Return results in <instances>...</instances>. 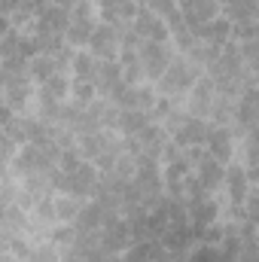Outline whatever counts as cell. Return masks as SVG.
I'll return each instance as SVG.
<instances>
[{
  "mask_svg": "<svg viewBox=\"0 0 259 262\" xmlns=\"http://www.w3.org/2000/svg\"><path fill=\"white\" fill-rule=\"evenodd\" d=\"M6 31H12V25H9V18H6V15H0V37H3Z\"/></svg>",
  "mask_w": 259,
  "mask_h": 262,
  "instance_id": "36",
  "label": "cell"
},
{
  "mask_svg": "<svg viewBox=\"0 0 259 262\" xmlns=\"http://www.w3.org/2000/svg\"><path fill=\"white\" fill-rule=\"evenodd\" d=\"M98 168L92 165V162H79L76 168H70V171H52V189H58L61 195H73V198H89L92 195V189H95V183H98Z\"/></svg>",
  "mask_w": 259,
  "mask_h": 262,
  "instance_id": "2",
  "label": "cell"
},
{
  "mask_svg": "<svg viewBox=\"0 0 259 262\" xmlns=\"http://www.w3.org/2000/svg\"><path fill=\"white\" fill-rule=\"evenodd\" d=\"M207 128H210V122H207V119H198V116H189V113H186L183 125L171 134V140H174L180 149H186V146H204Z\"/></svg>",
  "mask_w": 259,
  "mask_h": 262,
  "instance_id": "13",
  "label": "cell"
},
{
  "mask_svg": "<svg viewBox=\"0 0 259 262\" xmlns=\"http://www.w3.org/2000/svg\"><path fill=\"white\" fill-rule=\"evenodd\" d=\"M70 18H92V0H76L70 6Z\"/></svg>",
  "mask_w": 259,
  "mask_h": 262,
  "instance_id": "33",
  "label": "cell"
},
{
  "mask_svg": "<svg viewBox=\"0 0 259 262\" xmlns=\"http://www.w3.org/2000/svg\"><path fill=\"white\" fill-rule=\"evenodd\" d=\"M52 3H58V6H64V9H70V6H73L76 0H52Z\"/></svg>",
  "mask_w": 259,
  "mask_h": 262,
  "instance_id": "38",
  "label": "cell"
},
{
  "mask_svg": "<svg viewBox=\"0 0 259 262\" xmlns=\"http://www.w3.org/2000/svg\"><path fill=\"white\" fill-rule=\"evenodd\" d=\"M149 125V113L143 110H119V119H116V131H122V137H134L140 128Z\"/></svg>",
  "mask_w": 259,
  "mask_h": 262,
  "instance_id": "22",
  "label": "cell"
},
{
  "mask_svg": "<svg viewBox=\"0 0 259 262\" xmlns=\"http://www.w3.org/2000/svg\"><path fill=\"white\" fill-rule=\"evenodd\" d=\"M192 171H195V180L201 183V189H204V192H210V195H213V192L223 186V174H226V165H220L217 159H210V156H207V149H204V159L195 165Z\"/></svg>",
  "mask_w": 259,
  "mask_h": 262,
  "instance_id": "15",
  "label": "cell"
},
{
  "mask_svg": "<svg viewBox=\"0 0 259 262\" xmlns=\"http://www.w3.org/2000/svg\"><path fill=\"white\" fill-rule=\"evenodd\" d=\"M9 253H12L15 259H31V247H28L21 238H12V241H9Z\"/></svg>",
  "mask_w": 259,
  "mask_h": 262,
  "instance_id": "32",
  "label": "cell"
},
{
  "mask_svg": "<svg viewBox=\"0 0 259 262\" xmlns=\"http://www.w3.org/2000/svg\"><path fill=\"white\" fill-rule=\"evenodd\" d=\"M204 149L210 159H217L220 165H229L232 156H235V137L229 125H210L207 137H204Z\"/></svg>",
  "mask_w": 259,
  "mask_h": 262,
  "instance_id": "7",
  "label": "cell"
},
{
  "mask_svg": "<svg viewBox=\"0 0 259 262\" xmlns=\"http://www.w3.org/2000/svg\"><path fill=\"white\" fill-rule=\"evenodd\" d=\"M25 3H28V0H0V15H6V18H9V15H12L15 9H21Z\"/></svg>",
  "mask_w": 259,
  "mask_h": 262,
  "instance_id": "34",
  "label": "cell"
},
{
  "mask_svg": "<svg viewBox=\"0 0 259 262\" xmlns=\"http://www.w3.org/2000/svg\"><path fill=\"white\" fill-rule=\"evenodd\" d=\"M49 238H52L55 244H61V247H67V244H73V223H64L61 229L49 232Z\"/></svg>",
  "mask_w": 259,
  "mask_h": 262,
  "instance_id": "31",
  "label": "cell"
},
{
  "mask_svg": "<svg viewBox=\"0 0 259 262\" xmlns=\"http://www.w3.org/2000/svg\"><path fill=\"white\" fill-rule=\"evenodd\" d=\"M217 95V85L207 73H201L192 82V92H189V104H186V113L198 116V119H207V110H210V101Z\"/></svg>",
  "mask_w": 259,
  "mask_h": 262,
  "instance_id": "11",
  "label": "cell"
},
{
  "mask_svg": "<svg viewBox=\"0 0 259 262\" xmlns=\"http://www.w3.org/2000/svg\"><path fill=\"white\" fill-rule=\"evenodd\" d=\"M67 25H70V9L58 6V3H49V6H43V9L37 12L31 34H61V37H64Z\"/></svg>",
  "mask_w": 259,
  "mask_h": 262,
  "instance_id": "8",
  "label": "cell"
},
{
  "mask_svg": "<svg viewBox=\"0 0 259 262\" xmlns=\"http://www.w3.org/2000/svg\"><path fill=\"white\" fill-rule=\"evenodd\" d=\"M192 241L195 238H192V226L189 223H168V229L159 238V244L165 250H171V253H186L192 247Z\"/></svg>",
  "mask_w": 259,
  "mask_h": 262,
  "instance_id": "17",
  "label": "cell"
},
{
  "mask_svg": "<svg viewBox=\"0 0 259 262\" xmlns=\"http://www.w3.org/2000/svg\"><path fill=\"white\" fill-rule=\"evenodd\" d=\"M137 55H140V70H143V76H146V79H159V76L165 73V67L171 64V58H174V49H171L168 43L140 40V49H137Z\"/></svg>",
  "mask_w": 259,
  "mask_h": 262,
  "instance_id": "3",
  "label": "cell"
},
{
  "mask_svg": "<svg viewBox=\"0 0 259 262\" xmlns=\"http://www.w3.org/2000/svg\"><path fill=\"white\" fill-rule=\"evenodd\" d=\"M70 67H73V76H76V79H89V82H92L95 67H98V58H95V55H89V52H73Z\"/></svg>",
  "mask_w": 259,
  "mask_h": 262,
  "instance_id": "26",
  "label": "cell"
},
{
  "mask_svg": "<svg viewBox=\"0 0 259 262\" xmlns=\"http://www.w3.org/2000/svg\"><path fill=\"white\" fill-rule=\"evenodd\" d=\"M52 204H55V220H61V223H73L76 213H79V207H82V198L58 195V198H52Z\"/></svg>",
  "mask_w": 259,
  "mask_h": 262,
  "instance_id": "25",
  "label": "cell"
},
{
  "mask_svg": "<svg viewBox=\"0 0 259 262\" xmlns=\"http://www.w3.org/2000/svg\"><path fill=\"white\" fill-rule=\"evenodd\" d=\"M34 55H37V49H34L31 34L6 31V34L0 37V61H6V58H25V61H31Z\"/></svg>",
  "mask_w": 259,
  "mask_h": 262,
  "instance_id": "12",
  "label": "cell"
},
{
  "mask_svg": "<svg viewBox=\"0 0 259 262\" xmlns=\"http://www.w3.org/2000/svg\"><path fill=\"white\" fill-rule=\"evenodd\" d=\"M104 220H107V210L98 201H89V204L82 201V207H79V213L73 220V229H79V232H101Z\"/></svg>",
  "mask_w": 259,
  "mask_h": 262,
  "instance_id": "20",
  "label": "cell"
},
{
  "mask_svg": "<svg viewBox=\"0 0 259 262\" xmlns=\"http://www.w3.org/2000/svg\"><path fill=\"white\" fill-rule=\"evenodd\" d=\"M67 92L73 95V101H76V104H89V101H95V95H98V92H95V85H92L89 79H76V76L70 79V89H67Z\"/></svg>",
  "mask_w": 259,
  "mask_h": 262,
  "instance_id": "27",
  "label": "cell"
},
{
  "mask_svg": "<svg viewBox=\"0 0 259 262\" xmlns=\"http://www.w3.org/2000/svg\"><path fill=\"white\" fill-rule=\"evenodd\" d=\"M92 31H95V18H70L64 31V43L67 46H85Z\"/></svg>",
  "mask_w": 259,
  "mask_h": 262,
  "instance_id": "23",
  "label": "cell"
},
{
  "mask_svg": "<svg viewBox=\"0 0 259 262\" xmlns=\"http://www.w3.org/2000/svg\"><path fill=\"white\" fill-rule=\"evenodd\" d=\"M101 244L113 253H125L131 247V232L122 213H107V220L101 226Z\"/></svg>",
  "mask_w": 259,
  "mask_h": 262,
  "instance_id": "6",
  "label": "cell"
},
{
  "mask_svg": "<svg viewBox=\"0 0 259 262\" xmlns=\"http://www.w3.org/2000/svg\"><path fill=\"white\" fill-rule=\"evenodd\" d=\"M15 262H28V259H15Z\"/></svg>",
  "mask_w": 259,
  "mask_h": 262,
  "instance_id": "39",
  "label": "cell"
},
{
  "mask_svg": "<svg viewBox=\"0 0 259 262\" xmlns=\"http://www.w3.org/2000/svg\"><path fill=\"white\" fill-rule=\"evenodd\" d=\"M204 70L189 61L186 55H174L171 58V64L165 67V73L156 79L159 82V92H162V98H180V95H186V89H192V82L201 76Z\"/></svg>",
  "mask_w": 259,
  "mask_h": 262,
  "instance_id": "1",
  "label": "cell"
},
{
  "mask_svg": "<svg viewBox=\"0 0 259 262\" xmlns=\"http://www.w3.org/2000/svg\"><path fill=\"white\" fill-rule=\"evenodd\" d=\"M220 9L232 25H250L256 18V0H220Z\"/></svg>",
  "mask_w": 259,
  "mask_h": 262,
  "instance_id": "21",
  "label": "cell"
},
{
  "mask_svg": "<svg viewBox=\"0 0 259 262\" xmlns=\"http://www.w3.org/2000/svg\"><path fill=\"white\" fill-rule=\"evenodd\" d=\"M232 31H235V25H232L229 18H223V15H213L210 21H204V25L198 28V40L223 46V43H229V40H232Z\"/></svg>",
  "mask_w": 259,
  "mask_h": 262,
  "instance_id": "19",
  "label": "cell"
},
{
  "mask_svg": "<svg viewBox=\"0 0 259 262\" xmlns=\"http://www.w3.org/2000/svg\"><path fill=\"white\" fill-rule=\"evenodd\" d=\"M12 116H15V113H12V107H9V104H6V101L0 98V128H3V125H6V122L12 119Z\"/></svg>",
  "mask_w": 259,
  "mask_h": 262,
  "instance_id": "35",
  "label": "cell"
},
{
  "mask_svg": "<svg viewBox=\"0 0 259 262\" xmlns=\"http://www.w3.org/2000/svg\"><path fill=\"white\" fill-rule=\"evenodd\" d=\"M116 140H119V137H116L110 128L85 131V134H79V137H76V149H79V156H82V159L95 162V159H98L101 152H107Z\"/></svg>",
  "mask_w": 259,
  "mask_h": 262,
  "instance_id": "9",
  "label": "cell"
},
{
  "mask_svg": "<svg viewBox=\"0 0 259 262\" xmlns=\"http://www.w3.org/2000/svg\"><path fill=\"white\" fill-rule=\"evenodd\" d=\"M85 46H89V55H95L98 61H116V55H119V34H116L113 25L101 21V25H95V31H92Z\"/></svg>",
  "mask_w": 259,
  "mask_h": 262,
  "instance_id": "5",
  "label": "cell"
},
{
  "mask_svg": "<svg viewBox=\"0 0 259 262\" xmlns=\"http://www.w3.org/2000/svg\"><path fill=\"white\" fill-rule=\"evenodd\" d=\"M15 146H18V143H15V140H12L3 128H0V165H6V162H12V159H15Z\"/></svg>",
  "mask_w": 259,
  "mask_h": 262,
  "instance_id": "30",
  "label": "cell"
},
{
  "mask_svg": "<svg viewBox=\"0 0 259 262\" xmlns=\"http://www.w3.org/2000/svg\"><path fill=\"white\" fill-rule=\"evenodd\" d=\"M131 31H134L140 40H153V43H168V37H171L165 18L156 15L153 9L140 6V3H137V12H134V18H131Z\"/></svg>",
  "mask_w": 259,
  "mask_h": 262,
  "instance_id": "4",
  "label": "cell"
},
{
  "mask_svg": "<svg viewBox=\"0 0 259 262\" xmlns=\"http://www.w3.org/2000/svg\"><path fill=\"white\" fill-rule=\"evenodd\" d=\"M186 210H189V223H192V226H210V223H217V216H220V207H217V201H213L210 192L186 198Z\"/></svg>",
  "mask_w": 259,
  "mask_h": 262,
  "instance_id": "16",
  "label": "cell"
},
{
  "mask_svg": "<svg viewBox=\"0 0 259 262\" xmlns=\"http://www.w3.org/2000/svg\"><path fill=\"white\" fill-rule=\"evenodd\" d=\"M223 183H226V189H229V198H232V207H241L244 204V198L247 192L253 189V183H250V177H247V171L235 162V165H226V174H223Z\"/></svg>",
  "mask_w": 259,
  "mask_h": 262,
  "instance_id": "14",
  "label": "cell"
},
{
  "mask_svg": "<svg viewBox=\"0 0 259 262\" xmlns=\"http://www.w3.org/2000/svg\"><path fill=\"white\" fill-rule=\"evenodd\" d=\"M28 262H61V253L52 244H40V247L31 250V259Z\"/></svg>",
  "mask_w": 259,
  "mask_h": 262,
  "instance_id": "29",
  "label": "cell"
},
{
  "mask_svg": "<svg viewBox=\"0 0 259 262\" xmlns=\"http://www.w3.org/2000/svg\"><path fill=\"white\" fill-rule=\"evenodd\" d=\"M31 40H34L37 55H55V52H61L67 46L61 34H31Z\"/></svg>",
  "mask_w": 259,
  "mask_h": 262,
  "instance_id": "24",
  "label": "cell"
},
{
  "mask_svg": "<svg viewBox=\"0 0 259 262\" xmlns=\"http://www.w3.org/2000/svg\"><path fill=\"white\" fill-rule=\"evenodd\" d=\"M177 9L183 15V21L198 34V28L204 21H210L213 15H220V3L217 0H177Z\"/></svg>",
  "mask_w": 259,
  "mask_h": 262,
  "instance_id": "10",
  "label": "cell"
},
{
  "mask_svg": "<svg viewBox=\"0 0 259 262\" xmlns=\"http://www.w3.org/2000/svg\"><path fill=\"white\" fill-rule=\"evenodd\" d=\"M28 3H31V6H34V9H37V12H40V9H43V6H49V3H52V0H28Z\"/></svg>",
  "mask_w": 259,
  "mask_h": 262,
  "instance_id": "37",
  "label": "cell"
},
{
  "mask_svg": "<svg viewBox=\"0 0 259 262\" xmlns=\"http://www.w3.org/2000/svg\"><path fill=\"white\" fill-rule=\"evenodd\" d=\"M67 89H70L67 73H52L49 79L40 82V89H37V104H61L64 95H67Z\"/></svg>",
  "mask_w": 259,
  "mask_h": 262,
  "instance_id": "18",
  "label": "cell"
},
{
  "mask_svg": "<svg viewBox=\"0 0 259 262\" xmlns=\"http://www.w3.org/2000/svg\"><path fill=\"white\" fill-rule=\"evenodd\" d=\"M140 6L153 9V12L162 15V18H171V15L177 12V0H140Z\"/></svg>",
  "mask_w": 259,
  "mask_h": 262,
  "instance_id": "28",
  "label": "cell"
}]
</instances>
